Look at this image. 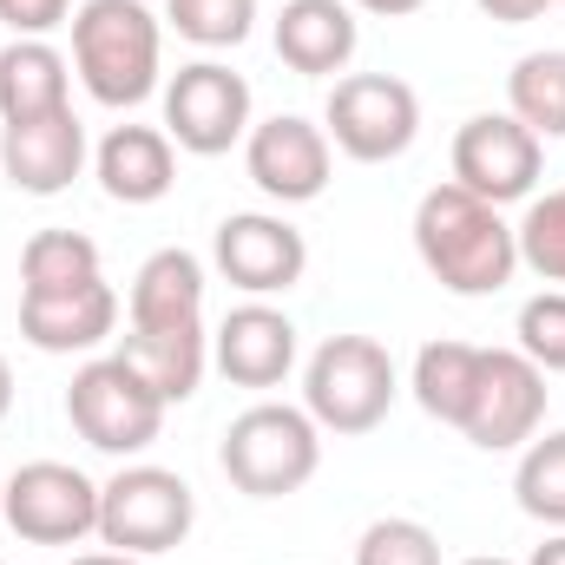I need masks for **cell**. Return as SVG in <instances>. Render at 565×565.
Here are the masks:
<instances>
[{
	"mask_svg": "<svg viewBox=\"0 0 565 565\" xmlns=\"http://www.w3.org/2000/svg\"><path fill=\"white\" fill-rule=\"evenodd\" d=\"M415 250H422L427 277L454 296H500L520 270V244L500 204L460 184H434L415 204Z\"/></svg>",
	"mask_w": 565,
	"mask_h": 565,
	"instance_id": "6da1fadb",
	"label": "cell"
},
{
	"mask_svg": "<svg viewBox=\"0 0 565 565\" xmlns=\"http://www.w3.org/2000/svg\"><path fill=\"white\" fill-rule=\"evenodd\" d=\"M158 46L164 33L145 0H86L73 13V66L113 113H132L158 93Z\"/></svg>",
	"mask_w": 565,
	"mask_h": 565,
	"instance_id": "7a4b0ae2",
	"label": "cell"
},
{
	"mask_svg": "<svg viewBox=\"0 0 565 565\" xmlns=\"http://www.w3.org/2000/svg\"><path fill=\"white\" fill-rule=\"evenodd\" d=\"M217 467L237 493L250 500H282V493H302L322 467V427L309 422V408H289V402H257L244 408L237 422L224 427V447H217Z\"/></svg>",
	"mask_w": 565,
	"mask_h": 565,
	"instance_id": "3957f363",
	"label": "cell"
},
{
	"mask_svg": "<svg viewBox=\"0 0 565 565\" xmlns=\"http://www.w3.org/2000/svg\"><path fill=\"white\" fill-rule=\"evenodd\" d=\"M402 382H395V355L375 335H329L309 369H302V408L309 422L329 434H369L388 422Z\"/></svg>",
	"mask_w": 565,
	"mask_h": 565,
	"instance_id": "277c9868",
	"label": "cell"
},
{
	"mask_svg": "<svg viewBox=\"0 0 565 565\" xmlns=\"http://www.w3.org/2000/svg\"><path fill=\"white\" fill-rule=\"evenodd\" d=\"M191 520H198V493L171 467H119L99 487V540L113 553L158 559L191 540Z\"/></svg>",
	"mask_w": 565,
	"mask_h": 565,
	"instance_id": "5b68a950",
	"label": "cell"
},
{
	"mask_svg": "<svg viewBox=\"0 0 565 565\" xmlns=\"http://www.w3.org/2000/svg\"><path fill=\"white\" fill-rule=\"evenodd\" d=\"M66 422L93 454H145L164 427V402L139 382V369L126 355H99L73 375L66 388Z\"/></svg>",
	"mask_w": 565,
	"mask_h": 565,
	"instance_id": "8992f818",
	"label": "cell"
},
{
	"mask_svg": "<svg viewBox=\"0 0 565 565\" xmlns=\"http://www.w3.org/2000/svg\"><path fill=\"white\" fill-rule=\"evenodd\" d=\"M322 132H329V145L342 158H355V164H388V158H402L415 145V132H422V99L395 73H349V79L329 86Z\"/></svg>",
	"mask_w": 565,
	"mask_h": 565,
	"instance_id": "52a82bcc",
	"label": "cell"
},
{
	"mask_svg": "<svg viewBox=\"0 0 565 565\" xmlns=\"http://www.w3.org/2000/svg\"><path fill=\"white\" fill-rule=\"evenodd\" d=\"M164 139L198 158H217L237 139H250V79L217 60L178 66L164 79Z\"/></svg>",
	"mask_w": 565,
	"mask_h": 565,
	"instance_id": "ba28073f",
	"label": "cell"
},
{
	"mask_svg": "<svg viewBox=\"0 0 565 565\" xmlns=\"http://www.w3.org/2000/svg\"><path fill=\"white\" fill-rule=\"evenodd\" d=\"M0 520L26 546H79L86 533H99V487L66 460H26L20 473H7Z\"/></svg>",
	"mask_w": 565,
	"mask_h": 565,
	"instance_id": "9c48e42d",
	"label": "cell"
},
{
	"mask_svg": "<svg viewBox=\"0 0 565 565\" xmlns=\"http://www.w3.org/2000/svg\"><path fill=\"white\" fill-rule=\"evenodd\" d=\"M540 422H546V369H533L520 349H480V375H473L460 434L487 454H513L540 434Z\"/></svg>",
	"mask_w": 565,
	"mask_h": 565,
	"instance_id": "30bf717a",
	"label": "cell"
},
{
	"mask_svg": "<svg viewBox=\"0 0 565 565\" xmlns=\"http://www.w3.org/2000/svg\"><path fill=\"white\" fill-rule=\"evenodd\" d=\"M546 164V145L533 139L513 113H480L454 132V184L487 198V204H520L533 198Z\"/></svg>",
	"mask_w": 565,
	"mask_h": 565,
	"instance_id": "8fae6325",
	"label": "cell"
},
{
	"mask_svg": "<svg viewBox=\"0 0 565 565\" xmlns=\"http://www.w3.org/2000/svg\"><path fill=\"white\" fill-rule=\"evenodd\" d=\"M211 264H217V277L231 282V289H244V296L264 302V296H282V289L302 282V270H309V244H302L296 224H282V217H270V211H237V217L217 224Z\"/></svg>",
	"mask_w": 565,
	"mask_h": 565,
	"instance_id": "7c38bea8",
	"label": "cell"
},
{
	"mask_svg": "<svg viewBox=\"0 0 565 565\" xmlns=\"http://www.w3.org/2000/svg\"><path fill=\"white\" fill-rule=\"evenodd\" d=\"M244 171H250V184H257L264 198H277V204H309V198L329 191L335 145H329L322 126H309V119H296V113H277V119L250 126V139H244Z\"/></svg>",
	"mask_w": 565,
	"mask_h": 565,
	"instance_id": "4fadbf2b",
	"label": "cell"
},
{
	"mask_svg": "<svg viewBox=\"0 0 565 565\" xmlns=\"http://www.w3.org/2000/svg\"><path fill=\"white\" fill-rule=\"evenodd\" d=\"M0 171L26 198H60L86 171V126H79V113L66 106V113H46V119L0 126Z\"/></svg>",
	"mask_w": 565,
	"mask_h": 565,
	"instance_id": "5bb4252c",
	"label": "cell"
},
{
	"mask_svg": "<svg viewBox=\"0 0 565 565\" xmlns=\"http://www.w3.org/2000/svg\"><path fill=\"white\" fill-rule=\"evenodd\" d=\"M211 362L237 388H282V375L296 369V322L270 302H244V309H231L217 322Z\"/></svg>",
	"mask_w": 565,
	"mask_h": 565,
	"instance_id": "9a60e30c",
	"label": "cell"
},
{
	"mask_svg": "<svg viewBox=\"0 0 565 565\" xmlns=\"http://www.w3.org/2000/svg\"><path fill=\"white\" fill-rule=\"evenodd\" d=\"M113 329H119V296L106 277L79 282V289H53V296H20V335L40 355H86Z\"/></svg>",
	"mask_w": 565,
	"mask_h": 565,
	"instance_id": "2e32d148",
	"label": "cell"
},
{
	"mask_svg": "<svg viewBox=\"0 0 565 565\" xmlns=\"http://www.w3.org/2000/svg\"><path fill=\"white\" fill-rule=\"evenodd\" d=\"M362 26L349 0H282L277 13V60L302 79H329L355 60Z\"/></svg>",
	"mask_w": 565,
	"mask_h": 565,
	"instance_id": "e0dca14e",
	"label": "cell"
},
{
	"mask_svg": "<svg viewBox=\"0 0 565 565\" xmlns=\"http://www.w3.org/2000/svg\"><path fill=\"white\" fill-rule=\"evenodd\" d=\"M93 171L113 204H158L178 184V151L158 126H113L93 151Z\"/></svg>",
	"mask_w": 565,
	"mask_h": 565,
	"instance_id": "ac0fdd59",
	"label": "cell"
},
{
	"mask_svg": "<svg viewBox=\"0 0 565 565\" xmlns=\"http://www.w3.org/2000/svg\"><path fill=\"white\" fill-rule=\"evenodd\" d=\"M119 355L139 369L145 388L171 408V402H191L198 395V382L211 369V335H204V322L198 329H126Z\"/></svg>",
	"mask_w": 565,
	"mask_h": 565,
	"instance_id": "d6986e66",
	"label": "cell"
},
{
	"mask_svg": "<svg viewBox=\"0 0 565 565\" xmlns=\"http://www.w3.org/2000/svg\"><path fill=\"white\" fill-rule=\"evenodd\" d=\"M132 329H198L204 322V264L191 250H151L132 277Z\"/></svg>",
	"mask_w": 565,
	"mask_h": 565,
	"instance_id": "ffe728a7",
	"label": "cell"
},
{
	"mask_svg": "<svg viewBox=\"0 0 565 565\" xmlns=\"http://www.w3.org/2000/svg\"><path fill=\"white\" fill-rule=\"evenodd\" d=\"M66 60L46 46V40H13L0 53V126H20V119H46V113H66Z\"/></svg>",
	"mask_w": 565,
	"mask_h": 565,
	"instance_id": "44dd1931",
	"label": "cell"
},
{
	"mask_svg": "<svg viewBox=\"0 0 565 565\" xmlns=\"http://www.w3.org/2000/svg\"><path fill=\"white\" fill-rule=\"evenodd\" d=\"M473 375H480V349L473 342H427L415 355V402L427 422L460 427L473 402Z\"/></svg>",
	"mask_w": 565,
	"mask_h": 565,
	"instance_id": "7402d4cb",
	"label": "cell"
},
{
	"mask_svg": "<svg viewBox=\"0 0 565 565\" xmlns=\"http://www.w3.org/2000/svg\"><path fill=\"white\" fill-rule=\"evenodd\" d=\"M99 277V244L79 231H33L20 250V296H53Z\"/></svg>",
	"mask_w": 565,
	"mask_h": 565,
	"instance_id": "603a6c76",
	"label": "cell"
},
{
	"mask_svg": "<svg viewBox=\"0 0 565 565\" xmlns=\"http://www.w3.org/2000/svg\"><path fill=\"white\" fill-rule=\"evenodd\" d=\"M507 99H513V119L533 132V139H565V53H526L513 73H507Z\"/></svg>",
	"mask_w": 565,
	"mask_h": 565,
	"instance_id": "cb8c5ba5",
	"label": "cell"
},
{
	"mask_svg": "<svg viewBox=\"0 0 565 565\" xmlns=\"http://www.w3.org/2000/svg\"><path fill=\"white\" fill-rule=\"evenodd\" d=\"M513 493H520V513H526V520L565 533V427L546 434V440H540V434L526 440L520 473H513Z\"/></svg>",
	"mask_w": 565,
	"mask_h": 565,
	"instance_id": "d4e9b609",
	"label": "cell"
},
{
	"mask_svg": "<svg viewBox=\"0 0 565 565\" xmlns=\"http://www.w3.org/2000/svg\"><path fill=\"white\" fill-rule=\"evenodd\" d=\"M164 20L191 46H244L257 26V0H164Z\"/></svg>",
	"mask_w": 565,
	"mask_h": 565,
	"instance_id": "484cf974",
	"label": "cell"
},
{
	"mask_svg": "<svg viewBox=\"0 0 565 565\" xmlns=\"http://www.w3.org/2000/svg\"><path fill=\"white\" fill-rule=\"evenodd\" d=\"M513 244H520V264L546 282H565V191H546L526 204V217L513 224Z\"/></svg>",
	"mask_w": 565,
	"mask_h": 565,
	"instance_id": "4316f807",
	"label": "cell"
},
{
	"mask_svg": "<svg viewBox=\"0 0 565 565\" xmlns=\"http://www.w3.org/2000/svg\"><path fill=\"white\" fill-rule=\"evenodd\" d=\"M355 565H440V540L422 520H375L355 540Z\"/></svg>",
	"mask_w": 565,
	"mask_h": 565,
	"instance_id": "83f0119b",
	"label": "cell"
},
{
	"mask_svg": "<svg viewBox=\"0 0 565 565\" xmlns=\"http://www.w3.org/2000/svg\"><path fill=\"white\" fill-rule=\"evenodd\" d=\"M520 355L546 375H565V289H546L520 309Z\"/></svg>",
	"mask_w": 565,
	"mask_h": 565,
	"instance_id": "f1b7e54d",
	"label": "cell"
},
{
	"mask_svg": "<svg viewBox=\"0 0 565 565\" xmlns=\"http://www.w3.org/2000/svg\"><path fill=\"white\" fill-rule=\"evenodd\" d=\"M66 20H73V0H0V26H13V40H46Z\"/></svg>",
	"mask_w": 565,
	"mask_h": 565,
	"instance_id": "f546056e",
	"label": "cell"
},
{
	"mask_svg": "<svg viewBox=\"0 0 565 565\" xmlns=\"http://www.w3.org/2000/svg\"><path fill=\"white\" fill-rule=\"evenodd\" d=\"M487 20H500V26H526V20H540L553 0H473Z\"/></svg>",
	"mask_w": 565,
	"mask_h": 565,
	"instance_id": "4dcf8cb0",
	"label": "cell"
},
{
	"mask_svg": "<svg viewBox=\"0 0 565 565\" xmlns=\"http://www.w3.org/2000/svg\"><path fill=\"white\" fill-rule=\"evenodd\" d=\"M349 7H362V13H382V20H408V13H422L427 0H349Z\"/></svg>",
	"mask_w": 565,
	"mask_h": 565,
	"instance_id": "1f68e13d",
	"label": "cell"
},
{
	"mask_svg": "<svg viewBox=\"0 0 565 565\" xmlns=\"http://www.w3.org/2000/svg\"><path fill=\"white\" fill-rule=\"evenodd\" d=\"M73 565H145V559H132V553H79Z\"/></svg>",
	"mask_w": 565,
	"mask_h": 565,
	"instance_id": "d6a6232c",
	"label": "cell"
},
{
	"mask_svg": "<svg viewBox=\"0 0 565 565\" xmlns=\"http://www.w3.org/2000/svg\"><path fill=\"white\" fill-rule=\"evenodd\" d=\"M13 415V369H7V355H0V422Z\"/></svg>",
	"mask_w": 565,
	"mask_h": 565,
	"instance_id": "836d02e7",
	"label": "cell"
},
{
	"mask_svg": "<svg viewBox=\"0 0 565 565\" xmlns=\"http://www.w3.org/2000/svg\"><path fill=\"white\" fill-rule=\"evenodd\" d=\"M533 565H565V533H559V540H546V546L533 553Z\"/></svg>",
	"mask_w": 565,
	"mask_h": 565,
	"instance_id": "e575fe53",
	"label": "cell"
},
{
	"mask_svg": "<svg viewBox=\"0 0 565 565\" xmlns=\"http://www.w3.org/2000/svg\"><path fill=\"white\" fill-rule=\"evenodd\" d=\"M460 565H513V559H487V553H480V559H460Z\"/></svg>",
	"mask_w": 565,
	"mask_h": 565,
	"instance_id": "d590c367",
	"label": "cell"
},
{
	"mask_svg": "<svg viewBox=\"0 0 565 565\" xmlns=\"http://www.w3.org/2000/svg\"><path fill=\"white\" fill-rule=\"evenodd\" d=\"M0 493H7V480H0Z\"/></svg>",
	"mask_w": 565,
	"mask_h": 565,
	"instance_id": "8d00e7d4",
	"label": "cell"
},
{
	"mask_svg": "<svg viewBox=\"0 0 565 565\" xmlns=\"http://www.w3.org/2000/svg\"><path fill=\"white\" fill-rule=\"evenodd\" d=\"M0 565H7V559H0Z\"/></svg>",
	"mask_w": 565,
	"mask_h": 565,
	"instance_id": "74e56055",
	"label": "cell"
}]
</instances>
